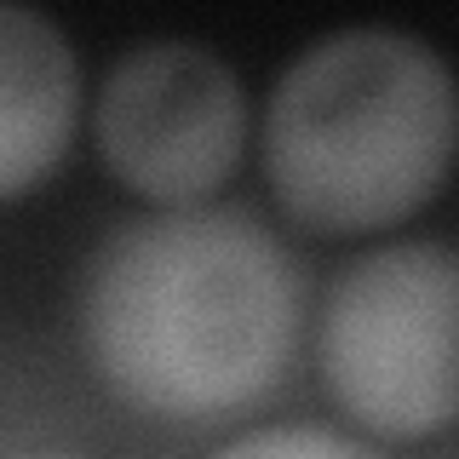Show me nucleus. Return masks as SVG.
I'll use <instances>...</instances> for the list:
<instances>
[{"label":"nucleus","mask_w":459,"mask_h":459,"mask_svg":"<svg viewBox=\"0 0 459 459\" xmlns=\"http://www.w3.org/2000/svg\"><path fill=\"white\" fill-rule=\"evenodd\" d=\"M459 155V81L437 47L379 23L333 29L281 69L264 109V178L322 236L408 219Z\"/></svg>","instance_id":"2"},{"label":"nucleus","mask_w":459,"mask_h":459,"mask_svg":"<svg viewBox=\"0 0 459 459\" xmlns=\"http://www.w3.org/2000/svg\"><path fill=\"white\" fill-rule=\"evenodd\" d=\"M75 322L86 362L126 408L224 420L287 379L305 327V270L247 207H161L92 247Z\"/></svg>","instance_id":"1"},{"label":"nucleus","mask_w":459,"mask_h":459,"mask_svg":"<svg viewBox=\"0 0 459 459\" xmlns=\"http://www.w3.org/2000/svg\"><path fill=\"white\" fill-rule=\"evenodd\" d=\"M322 385L391 442L459 425V247L391 241L333 276L316 327Z\"/></svg>","instance_id":"3"},{"label":"nucleus","mask_w":459,"mask_h":459,"mask_svg":"<svg viewBox=\"0 0 459 459\" xmlns=\"http://www.w3.org/2000/svg\"><path fill=\"white\" fill-rule=\"evenodd\" d=\"M81 115L75 47L47 12L0 0V201L64 161Z\"/></svg>","instance_id":"5"},{"label":"nucleus","mask_w":459,"mask_h":459,"mask_svg":"<svg viewBox=\"0 0 459 459\" xmlns=\"http://www.w3.org/2000/svg\"><path fill=\"white\" fill-rule=\"evenodd\" d=\"M92 138L133 195L195 207L241 161L247 98L236 69L201 40H138L98 86Z\"/></svg>","instance_id":"4"},{"label":"nucleus","mask_w":459,"mask_h":459,"mask_svg":"<svg viewBox=\"0 0 459 459\" xmlns=\"http://www.w3.org/2000/svg\"><path fill=\"white\" fill-rule=\"evenodd\" d=\"M207 459H379V454H373L368 442L333 430V425L299 420V425H258L247 437L224 442V448L207 454Z\"/></svg>","instance_id":"6"},{"label":"nucleus","mask_w":459,"mask_h":459,"mask_svg":"<svg viewBox=\"0 0 459 459\" xmlns=\"http://www.w3.org/2000/svg\"><path fill=\"white\" fill-rule=\"evenodd\" d=\"M18 459H81V454H18Z\"/></svg>","instance_id":"7"}]
</instances>
